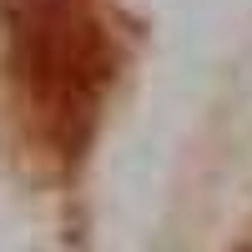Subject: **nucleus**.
Segmentation results:
<instances>
[{
	"mask_svg": "<svg viewBox=\"0 0 252 252\" xmlns=\"http://www.w3.org/2000/svg\"><path fill=\"white\" fill-rule=\"evenodd\" d=\"M10 35V71L61 136L86 121L111 76V46L101 35L91 0H0Z\"/></svg>",
	"mask_w": 252,
	"mask_h": 252,
	"instance_id": "nucleus-1",
	"label": "nucleus"
}]
</instances>
